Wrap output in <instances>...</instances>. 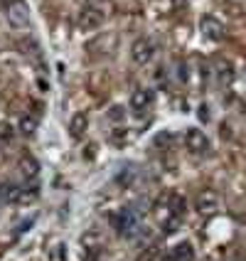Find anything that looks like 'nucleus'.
Masks as SVG:
<instances>
[{
    "mask_svg": "<svg viewBox=\"0 0 246 261\" xmlns=\"http://www.w3.org/2000/svg\"><path fill=\"white\" fill-rule=\"evenodd\" d=\"M133 177H135V170H128V168H126L123 173L118 175V182H121V185H130V182H133Z\"/></svg>",
    "mask_w": 246,
    "mask_h": 261,
    "instance_id": "nucleus-15",
    "label": "nucleus"
},
{
    "mask_svg": "<svg viewBox=\"0 0 246 261\" xmlns=\"http://www.w3.org/2000/svg\"><path fill=\"white\" fill-rule=\"evenodd\" d=\"M195 210L204 215V217H212L214 212L219 210V195L214 190H204L197 195V200H195Z\"/></svg>",
    "mask_w": 246,
    "mask_h": 261,
    "instance_id": "nucleus-3",
    "label": "nucleus"
},
{
    "mask_svg": "<svg viewBox=\"0 0 246 261\" xmlns=\"http://www.w3.org/2000/svg\"><path fill=\"white\" fill-rule=\"evenodd\" d=\"M87 130H89V116L84 111H76L72 116V121H69V136L74 141H81L87 136Z\"/></svg>",
    "mask_w": 246,
    "mask_h": 261,
    "instance_id": "nucleus-9",
    "label": "nucleus"
},
{
    "mask_svg": "<svg viewBox=\"0 0 246 261\" xmlns=\"http://www.w3.org/2000/svg\"><path fill=\"white\" fill-rule=\"evenodd\" d=\"M200 118H202V121H209V106H200Z\"/></svg>",
    "mask_w": 246,
    "mask_h": 261,
    "instance_id": "nucleus-18",
    "label": "nucleus"
},
{
    "mask_svg": "<svg viewBox=\"0 0 246 261\" xmlns=\"http://www.w3.org/2000/svg\"><path fill=\"white\" fill-rule=\"evenodd\" d=\"M89 3H94V5H99V3H103V0H89Z\"/></svg>",
    "mask_w": 246,
    "mask_h": 261,
    "instance_id": "nucleus-19",
    "label": "nucleus"
},
{
    "mask_svg": "<svg viewBox=\"0 0 246 261\" xmlns=\"http://www.w3.org/2000/svg\"><path fill=\"white\" fill-rule=\"evenodd\" d=\"M185 145H187L189 153L202 155V153L209 150V138H207L200 128H187V133H185Z\"/></svg>",
    "mask_w": 246,
    "mask_h": 261,
    "instance_id": "nucleus-4",
    "label": "nucleus"
},
{
    "mask_svg": "<svg viewBox=\"0 0 246 261\" xmlns=\"http://www.w3.org/2000/svg\"><path fill=\"white\" fill-rule=\"evenodd\" d=\"M214 72H217L219 84H232L234 76H236V67H234V62L229 57H217Z\"/></svg>",
    "mask_w": 246,
    "mask_h": 261,
    "instance_id": "nucleus-8",
    "label": "nucleus"
},
{
    "mask_svg": "<svg viewBox=\"0 0 246 261\" xmlns=\"http://www.w3.org/2000/svg\"><path fill=\"white\" fill-rule=\"evenodd\" d=\"M165 261H195V249H192L189 242H180V244H175L170 249V254H168Z\"/></svg>",
    "mask_w": 246,
    "mask_h": 261,
    "instance_id": "nucleus-11",
    "label": "nucleus"
},
{
    "mask_svg": "<svg viewBox=\"0 0 246 261\" xmlns=\"http://www.w3.org/2000/svg\"><path fill=\"white\" fill-rule=\"evenodd\" d=\"M108 116L114 118V121H121V118H123V109H121V106H114V109H111V114H108Z\"/></svg>",
    "mask_w": 246,
    "mask_h": 261,
    "instance_id": "nucleus-17",
    "label": "nucleus"
},
{
    "mask_svg": "<svg viewBox=\"0 0 246 261\" xmlns=\"http://www.w3.org/2000/svg\"><path fill=\"white\" fill-rule=\"evenodd\" d=\"M103 22V13L99 8H94V5H87L81 13H79V28L84 30V32H91V30L101 28Z\"/></svg>",
    "mask_w": 246,
    "mask_h": 261,
    "instance_id": "nucleus-6",
    "label": "nucleus"
},
{
    "mask_svg": "<svg viewBox=\"0 0 246 261\" xmlns=\"http://www.w3.org/2000/svg\"><path fill=\"white\" fill-rule=\"evenodd\" d=\"M130 57L135 64H148L150 59L155 57V42L148 40V37H138L133 47H130Z\"/></svg>",
    "mask_w": 246,
    "mask_h": 261,
    "instance_id": "nucleus-2",
    "label": "nucleus"
},
{
    "mask_svg": "<svg viewBox=\"0 0 246 261\" xmlns=\"http://www.w3.org/2000/svg\"><path fill=\"white\" fill-rule=\"evenodd\" d=\"M17 168H20V173L25 175L28 180H35L40 175V163H37V158H32V155H22L20 163H17Z\"/></svg>",
    "mask_w": 246,
    "mask_h": 261,
    "instance_id": "nucleus-12",
    "label": "nucleus"
},
{
    "mask_svg": "<svg viewBox=\"0 0 246 261\" xmlns=\"http://www.w3.org/2000/svg\"><path fill=\"white\" fill-rule=\"evenodd\" d=\"M155 99V94H153V89H135L133 94H130V109L133 111H145L150 103Z\"/></svg>",
    "mask_w": 246,
    "mask_h": 261,
    "instance_id": "nucleus-10",
    "label": "nucleus"
},
{
    "mask_svg": "<svg viewBox=\"0 0 246 261\" xmlns=\"http://www.w3.org/2000/svg\"><path fill=\"white\" fill-rule=\"evenodd\" d=\"M141 227V215L133 210V207H126L116 215V229L121 237H133Z\"/></svg>",
    "mask_w": 246,
    "mask_h": 261,
    "instance_id": "nucleus-1",
    "label": "nucleus"
},
{
    "mask_svg": "<svg viewBox=\"0 0 246 261\" xmlns=\"http://www.w3.org/2000/svg\"><path fill=\"white\" fill-rule=\"evenodd\" d=\"M13 138H15V128L8 121H0V141L8 143V141H13Z\"/></svg>",
    "mask_w": 246,
    "mask_h": 261,
    "instance_id": "nucleus-14",
    "label": "nucleus"
},
{
    "mask_svg": "<svg viewBox=\"0 0 246 261\" xmlns=\"http://www.w3.org/2000/svg\"><path fill=\"white\" fill-rule=\"evenodd\" d=\"M158 259V249L155 247H150V249H145L143 254L138 256V261H155Z\"/></svg>",
    "mask_w": 246,
    "mask_h": 261,
    "instance_id": "nucleus-16",
    "label": "nucleus"
},
{
    "mask_svg": "<svg viewBox=\"0 0 246 261\" xmlns=\"http://www.w3.org/2000/svg\"><path fill=\"white\" fill-rule=\"evenodd\" d=\"M37 126H40V118L37 116H22L20 118V130H22L25 136H32V133L37 130Z\"/></svg>",
    "mask_w": 246,
    "mask_h": 261,
    "instance_id": "nucleus-13",
    "label": "nucleus"
},
{
    "mask_svg": "<svg viewBox=\"0 0 246 261\" xmlns=\"http://www.w3.org/2000/svg\"><path fill=\"white\" fill-rule=\"evenodd\" d=\"M5 15H8V20L13 25H20V28L30 22V10L25 5V0H10L8 8H5Z\"/></svg>",
    "mask_w": 246,
    "mask_h": 261,
    "instance_id": "nucleus-5",
    "label": "nucleus"
},
{
    "mask_svg": "<svg viewBox=\"0 0 246 261\" xmlns=\"http://www.w3.org/2000/svg\"><path fill=\"white\" fill-rule=\"evenodd\" d=\"M200 28H202L204 40H212V42H222V40H224V25L219 22L217 17H212V15L202 17Z\"/></svg>",
    "mask_w": 246,
    "mask_h": 261,
    "instance_id": "nucleus-7",
    "label": "nucleus"
}]
</instances>
